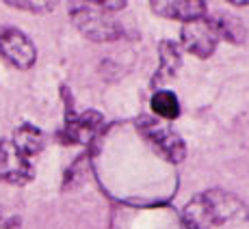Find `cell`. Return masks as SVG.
<instances>
[{
  "label": "cell",
  "instance_id": "7a4b0ae2",
  "mask_svg": "<svg viewBox=\"0 0 249 229\" xmlns=\"http://www.w3.org/2000/svg\"><path fill=\"white\" fill-rule=\"evenodd\" d=\"M70 20L80 35L87 37L89 41H95V44H111V41H119L126 35L122 22L111 17V11L89 2L71 4Z\"/></svg>",
  "mask_w": 249,
  "mask_h": 229
},
{
  "label": "cell",
  "instance_id": "2e32d148",
  "mask_svg": "<svg viewBox=\"0 0 249 229\" xmlns=\"http://www.w3.org/2000/svg\"><path fill=\"white\" fill-rule=\"evenodd\" d=\"M232 7H249V0H226Z\"/></svg>",
  "mask_w": 249,
  "mask_h": 229
},
{
  "label": "cell",
  "instance_id": "277c9868",
  "mask_svg": "<svg viewBox=\"0 0 249 229\" xmlns=\"http://www.w3.org/2000/svg\"><path fill=\"white\" fill-rule=\"evenodd\" d=\"M0 56L16 69L26 71L37 63V48L20 28L0 26Z\"/></svg>",
  "mask_w": 249,
  "mask_h": 229
},
{
  "label": "cell",
  "instance_id": "6da1fadb",
  "mask_svg": "<svg viewBox=\"0 0 249 229\" xmlns=\"http://www.w3.org/2000/svg\"><path fill=\"white\" fill-rule=\"evenodd\" d=\"M236 218H247V208L238 197L219 188L195 195L182 210L184 229H213Z\"/></svg>",
  "mask_w": 249,
  "mask_h": 229
},
{
  "label": "cell",
  "instance_id": "5bb4252c",
  "mask_svg": "<svg viewBox=\"0 0 249 229\" xmlns=\"http://www.w3.org/2000/svg\"><path fill=\"white\" fill-rule=\"evenodd\" d=\"M85 2L89 4H95V7H102L107 9V11H122L124 7H126V0H85Z\"/></svg>",
  "mask_w": 249,
  "mask_h": 229
},
{
  "label": "cell",
  "instance_id": "8fae6325",
  "mask_svg": "<svg viewBox=\"0 0 249 229\" xmlns=\"http://www.w3.org/2000/svg\"><path fill=\"white\" fill-rule=\"evenodd\" d=\"M11 141L16 143L18 149H20L24 156H28V158L37 156L46 147V134L35 126V123H28V121L20 123V126L16 128Z\"/></svg>",
  "mask_w": 249,
  "mask_h": 229
},
{
  "label": "cell",
  "instance_id": "ba28073f",
  "mask_svg": "<svg viewBox=\"0 0 249 229\" xmlns=\"http://www.w3.org/2000/svg\"><path fill=\"white\" fill-rule=\"evenodd\" d=\"M150 9L156 16L178 22L199 20L208 13L206 0H150Z\"/></svg>",
  "mask_w": 249,
  "mask_h": 229
},
{
  "label": "cell",
  "instance_id": "3957f363",
  "mask_svg": "<svg viewBox=\"0 0 249 229\" xmlns=\"http://www.w3.org/2000/svg\"><path fill=\"white\" fill-rule=\"evenodd\" d=\"M139 132L145 136V141L171 164H180L186 158V143L176 130L169 126L152 121V119H139Z\"/></svg>",
  "mask_w": 249,
  "mask_h": 229
},
{
  "label": "cell",
  "instance_id": "e0dca14e",
  "mask_svg": "<svg viewBox=\"0 0 249 229\" xmlns=\"http://www.w3.org/2000/svg\"><path fill=\"white\" fill-rule=\"evenodd\" d=\"M2 221H4V214H2V210H0V225H2Z\"/></svg>",
  "mask_w": 249,
  "mask_h": 229
},
{
  "label": "cell",
  "instance_id": "5b68a950",
  "mask_svg": "<svg viewBox=\"0 0 249 229\" xmlns=\"http://www.w3.org/2000/svg\"><path fill=\"white\" fill-rule=\"evenodd\" d=\"M104 128V117L98 111H85L80 114H65V123L59 130V141L63 145H89Z\"/></svg>",
  "mask_w": 249,
  "mask_h": 229
},
{
  "label": "cell",
  "instance_id": "30bf717a",
  "mask_svg": "<svg viewBox=\"0 0 249 229\" xmlns=\"http://www.w3.org/2000/svg\"><path fill=\"white\" fill-rule=\"evenodd\" d=\"M206 20H208L210 28L214 31V35L219 37V41L245 44L247 31L241 20H236V17H232V16H226V13H217V16H208V13H206Z\"/></svg>",
  "mask_w": 249,
  "mask_h": 229
},
{
  "label": "cell",
  "instance_id": "4fadbf2b",
  "mask_svg": "<svg viewBox=\"0 0 249 229\" xmlns=\"http://www.w3.org/2000/svg\"><path fill=\"white\" fill-rule=\"evenodd\" d=\"M4 4L28 13H50L59 4V0H2Z\"/></svg>",
  "mask_w": 249,
  "mask_h": 229
},
{
  "label": "cell",
  "instance_id": "8992f818",
  "mask_svg": "<svg viewBox=\"0 0 249 229\" xmlns=\"http://www.w3.org/2000/svg\"><path fill=\"white\" fill-rule=\"evenodd\" d=\"M35 166L28 156H24L11 138H0V182L24 186L33 182Z\"/></svg>",
  "mask_w": 249,
  "mask_h": 229
},
{
  "label": "cell",
  "instance_id": "9c48e42d",
  "mask_svg": "<svg viewBox=\"0 0 249 229\" xmlns=\"http://www.w3.org/2000/svg\"><path fill=\"white\" fill-rule=\"evenodd\" d=\"M182 67V52L180 46L171 39H162L159 44V69L152 78V87H159L160 82L169 78H176V74Z\"/></svg>",
  "mask_w": 249,
  "mask_h": 229
},
{
  "label": "cell",
  "instance_id": "9a60e30c",
  "mask_svg": "<svg viewBox=\"0 0 249 229\" xmlns=\"http://www.w3.org/2000/svg\"><path fill=\"white\" fill-rule=\"evenodd\" d=\"M0 229H22V218L20 216H11V218H4Z\"/></svg>",
  "mask_w": 249,
  "mask_h": 229
},
{
  "label": "cell",
  "instance_id": "52a82bcc",
  "mask_svg": "<svg viewBox=\"0 0 249 229\" xmlns=\"http://www.w3.org/2000/svg\"><path fill=\"white\" fill-rule=\"evenodd\" d=\"M217 44H219V37L210 28L206 16L199 17V20L182 22L180 46L184 52L197 56V59H210L214 54V50H217Z\"/></svg>",
  "mask_w": 249,
  "mask_h": 229
},
{
  "label": "cell",
  "instance_id": "7c38bea8",
  "mask_svg": "<svg viewBox=\"0 0 249 229\" xmlns=\"http://www.w3.org/2000/svg\"><path fill=\"white\" fill-rule=\"evenodd\" d=\"M150 106L160 119H167V121H174L180 117V99L169 89H159V91L152 93Z\"/></svg>",
  "mask_w": 249,
  "mask_h": 229
}]
</instances>
